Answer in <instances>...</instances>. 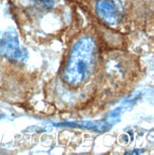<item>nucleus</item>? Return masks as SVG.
<instances>
[{"instance_id": "1", "label": "nucleus", "mask_w": 154, "mask_h": 155, "mask_svg": "<svg viewBox=\"0 0 154 155\" xmlns=\"http://www.w3.org/2000/svg\"><path fill=\"white\" fill-rule=\"evenodd\" d=\"M97 45L90 36L79 38L72 46L63 73V80L71 87H78L88 80L95 69Z\"/></svg>"}, {"instance_id": "2", "label": "nucleus", "mask_w": 154, "mask_h": 155, "mask_svg": "<svg viewBox=\"0 0 154 155\" xmlns=\"http://www.w3.org/2000/svg\"><path fill=\"white\" fill-rule=\"evenodd\" d=\"M0 56L13 61H22L27 57V51L20 45L13 29L7 30L0 35Z\"/></svg>"}, {"instance_id": "3", "label": "nucleus", "mask_w": 154, "mask_h": 155, "mask_svg": "<svg viewBox=\"0 0 154 155\" xmlns=\"http://www.w3.org/2000/svg\"><path fill=\"white\" fill-rule=\"evenodd\" d=\"M96 12L103 21L110 26L117 25L122 18L121 8L113 0H98Z\"/></svg>"}]
</instances>
